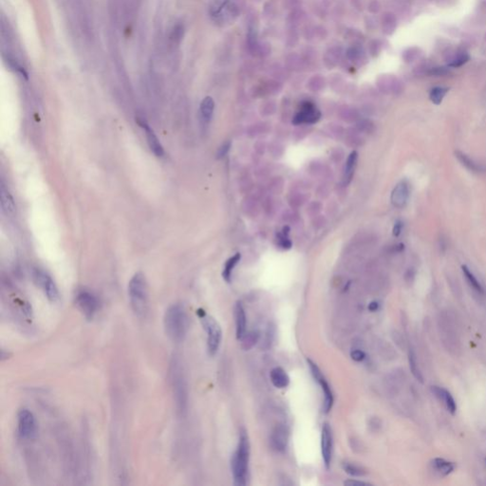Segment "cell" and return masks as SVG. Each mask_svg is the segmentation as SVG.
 I'll return each instance as SVG.
<instances>
[{"label":"cell","mask_w":486,"mask_h":486,"mask_svg":"<svg viewBox=\"0 0 486 486\" xmlns=\"http://www.w3.org/2000/svg\"><path fill=\"white\" fill-rule=\"evenodd\" d=\"M250 442L247 432L241 429L237 450L231 460V469L234 478V484L237 486H245L248 483L249 476Z\"/></svg>","instance_id":"1"},{"label":"cell","mask_w":486,"mask_h":486,"mask_svg":"<svg viewBox=\"0 0 486 486\" xmlns=\"http://www.w3.org/2000/svg\"><path fill=\"white\" fill-rule=\"evenodd\" d=\"M166 335L173 342H181L189 330V317L181 304H173L166 309L164 316Z\"/></svg>","instance_id":"2"},{"label":"cell","mask_w":486,"mask_h":486,"mask_svg":"<svg viewBox=\"0 0 486 486\" xmlns=\"http://www.w3.org/2000/svg\"><path fill=\"white\" fill-rule=\"evenodd\" d=\"M129 297L131 308L136 315L142 317L148 309V288L142 273H135L129 283Z\"/></svg>","instance_id":"3"},{"label":"cell","mask_w":486,"mask_h":486,"mask_svg":"<svg viewBox=\"0 0 486 486\" xmlns=\"http://www.w3.org/2000/svg\"><path fill=\"white\" fill-rule=\"evenodd\" d=\"M169 376L177 410L182 413L187 406V385L178 358H173L169 368Z\"/></svg>","instance_id":"4"},{"label":"cell","mask_w":486,"mask_h":486,"mask_svg":"<svg viewBox=\"0 0 486 486\" xmlns=\"http://www.w3.org/2000/svg\"><path fill=\"white\" fill-rule=\"evenodd\" d=\"M197 314L200 317L203 329L207 333V350L210 355H215L221 343L222 332L220 324L211 315L207 314L203 309H199Z\"/></svg>","instance_id":"5"},{"label":"cell","mask_w":486,"mask_h":486,"mask_svg":"<svg viewBox=\"0 0 486 486\" xmlns=\"http://www.w3.org/2000/svg\"><path fill=\"white\" fill-rule=\"evenodd\" d=\"M209 13L215 23L224 26L237 18L239 10L234 0H213L209 7Z\"/></svg>","instance_id":"6"},{"label":"cell","mask_w":486,"mask_h":486,"mask_svg":"<svg viewBox=\"0 0 486 486\" xmlns=\"http://www.w3.org/2000/svg\"><path fill=\"white\" fill-rule=\"evenodd\" d=\"M17 428L22 439L34 440L37 436V422L32 411L22 408L17 413Z\"/></svg>","instance_id":"7"},{"label":"cell","mask_w":486,"mask_h":486,"mask_svg":"<svg viewBox=\"0 0 486 486\" xmlns=\"http://www.w3.org/2000/svg\"><path fill=\"white\" fill-rule=\"evenodd\" d=\"M75 303L78 309L88 320L94 317L99 309L98 298L92 293L86 290H82L77 293L75 297Z\"/></svg>","instance_id":"8"},{"label":"cell","mask_w":486,"mask_h":486,"mask_svg":"<svg viewBox=\"0 0 486 486\" xmlns=\"http://www.w3.org/2000/svg\"><path fill=\"white\" fill-rule=\"evenodd\" d=\"M308 362L309 368L313 376L314 380L320 385L322 392L324 394V402H323V411L325 413H329L332 409L333 405V395H332V389L330 385L328 384L327 380L325 379L324 375L321 372L320 368L317 367V365L312 362L310 359L307 360Z\"/></svg>","instance_id":"9"},{"label":"cell","mask_w":486,"mask_h":486,"mask_svg":"<svg viewBox=\"0 0 486 486\" xmlns=\"http://www.w3.org/2000/svg\"><path fill=\"white\" fill-rule=\"evenodd\" d=\"M34 275L36 283L43 289L47 299L51 302H57L60 298L59 291L52 278L40 270H36Z\"/></svg>","instance_id":"10"},{"label":"cell","mask_w":486,"mask_h":486,"mask_svg":"<svg viewBox=\"0 0 486 486\" xmlns=\"http://www.w3.org/2000/svg\"><path fill=\"white\" fill-rule=\"evenodd\" d=\"M321 454L326 469L331 466L332 458V428L328 424H324L321 431Z\"/></svg>","instance_id":"11"},{"label":"cell","mask_w":486,"mask_h":486,"mask_svg":"<svg viewBox=\"0 0 486 486\" xmlns=\"http://www.w3.org/2000/svg\"><path fill=\"white\" fill-rule=\"evenodd\" d=\"M321 113L319 110L310 102H305L301 109L297 112V115L293 120L295 125L300 124H314L319 121Z\"/></svg>","instance_id":"12"},{"label":"cell","mask_w":486,"mask_h":486,"mask_svg":"<svg viewBox=\"0 0 486 486\" xmlns=\"http://www.w3.org/2000/svg\"><path fill=\"white\" fill-rule=\"evenodd\" d=\"M289 429L284 425H278L274 427L270 439L273 449L278 452L286 450L289 442Z\"/></svg>","instance_id":"13"},{"label":"cell","mask_w":486,"mask_h":486,"mask_svg":"<svg viewBox=\"0 0 486 486\" xmlns=\"http://www.w3.org/2000/svg\"><path fill=\"white\" fill-rule=\"evenodd\" d=\"M408 185L406 182L401 181L396 185V187L392 191V203L397 208H401L405 205L408 199Z\"/></svg>","instance_id":"14"},{"label":"cell","mask_w":486,"mask_h":486,"mask_svg":"<svg viewBox=\"0 0 486 486\" xmlns=\"http://www.w3.org/2000/svg\"><path fill=\"white\" fill-rule=\"evenodd\" d=\"M236 318V334L237 340H240L246 332V313L241 302H237L235 306Z\"/></svg>","instance_id":"15"},{"label":"cell","mask_w":486,"mask_h":486,"mask_svg":"<svg viewBox=\"0 0 486 486\" xmlns=\"http://www.w3.org/2000/svg\"><path fill=\"white\" fill-rule=\"evenodd\" d=\"M143 129H144V131H145V135H146V139H147V143L151 149V151L154 153L157 157H163L164 154H165V151H164V147L163 145L161 144V142L159 141V139L157 138V136L155 135L154 131H152L146 124L142 123L141 124Z\"/></svg>","instance_id":"16"},{"label":"cell","mask_w":486,"mask_h":486,"mask_svg":"<svg viewBox=\"0 0 486 486\" xmlns=\"http://www.w3.org/2000/svg\"><path fill=\"white\" fill-rule=\"evenodd\" d=\"M431 391L439 398L440 400H442L443 402V403L445 404L446 409L450 412L451 414H455V412L457 410V404H456V402L453 399L450 393L447 392L446 390L440 388V387H432Z\"/></svg>","instance_id":"17"},{"label":"cell","mask_w":486,"mask_h":486,"mask_svg":"<svg viewBox=\"0 0 486 486\" xmlns=\"http://www.w3.org/2000/svg\"><path fill=\"white\" fill-rule=\"evenodd\" d=\"M270 379L273 386L277 389H285L290 384V378L282 368H274L270 372Z\"/></svg>","instance_id":"18"},{"label":"cell","mask_w":486,"mask_h":486,"mask_svg":"<svg viewBox=\"0 0 486 486\" xmlns=\"http://www.w3.org/2000/svg\"><path fill=\"white\" fill-rule=\"evenodd\" d=\"M0 201H1V207L5 213L12 214L14 212L15 204L12 194L10 193L9 190L7 189V187L4 185L3 182H1L0 185Z\"/></svg>","instance_id":"19"},{"label":"cell","mask_w":486,"mask_h":486,"mask_svg":"<svg viewBox=\"0 0 486 486\" xmlns=\"http://www.w3.org/2000/svg\"><path fill=\"white\" fill-rule=\"evenodd\" d=\"M357 160H358V154L356 151L352 152L349 156L344 169L345 184H349L351 182L352 178L353 176V173H354Z\"/></svg>","instance_id":"20"},{"label":"cell","mask_w":486,"mask_h":486,"mask_svg":"<svg viewBox=\"0 0 486 486\" xmlns=\"http://www.w3.org/2000/svg\"><path fill=\"white\" fill-rule=\"evenodd\" d=\"M214 108H215V103H214L213 99L209 96L205 97L202 100L201 107H200L201 117H202V120L204 123L210 122V120L212 118V115H213Z\"/></svg>","instance_id":"21"},{"label":"cell","mask_w":486,"mask_h":486,"mask_svg":"<svg viewBox=\"0 0 486 486\" xmlns=\"http://www.w3.org/2000/svg\"><path fill=\"white\" fill-rule=\"evenodd\" d=\"M455 155H456L457 159L461 162V164L465 166L467 169H469L470 171L476 172V173H481V172L485 171V168L483 166L475 163L472 159H470L467 155L464 154L463 152L455 151Z\"/></svg>","instance_id":"22"},{"label":"cell","mask_w":486,"mask_h":486,"mask_svg":"<svg viewBox=\"0 0 486 486\" xmlns=\"http://www.w3.org/2000/svg\"><path fill=\"white\" fill-rule=\"evenodd\" d=\"M433 468L436 472H438L442 476H446L450 474L451 472L455 469V464L450 462H447L443 459H435L432 462Z\"/></svg>","instance_id":"23"},{"label":"cell","mask_w":486,"mask_h":486,"mask_svg":"<svg viewBox=\"0 0 486 486\" xmlns=\"http://www.w3.org/2000/svg\"><path fill=\"white\" fill-rule=\"evenodd\" d=\"M260 339V334L256 331H251L246 332L243 335V337L240 339L241 341V347L244 351H249L255 345L259 342Z\"/></svg>","instance_id":"24"},{"label":"cell","mask_w":486,"mask_h":486,"mask_svg":"<svg viewBox=\"0 0 486 486\" xmlns=\"http://www.w3.org/2000/svg\"><path fill=\"white\" fill-rule=\"evenodd\" d=\"M240 258H241L240 254L237 253L234 257L230 258L228 261H226L225 265H224V269H223V272H222V276H223V278L225 279L227 282H230L231 276H232V272H233L234 268L236 267L237 262L240 261Z\"/></svg>","instance_id":"25"},{"label":"cell","mask_w":486,"mask_h":486,"mask_svg":"<svg viewBox=\"0 0 486 486\" xmlns=\"http://www.w3.org/2000/svg\"><path fill=\"white\" fill-rule=\"evenodd\" d=\"M462 269H463V274H464L466 280L468 281V283L470 284V286L474 290H476L478 293L484 294V288H483V286L477 280V278L475 277L474 274L470 272V270L467 268V266L463 265Z\"/></svg>","instance_id":"26"},{"label":"cell","mask_w":486,"mask_h":486,"mask_svg":"<svg viewBox=\"0 0 486 486\" xmlns=\"http://www.w3.org/2000/svg\"><path fill=\"white\" fill-rule=\"evenodd\" d=\"M448 88H442V87H436L434 88L429 94V98L431 102L435 105H440L442 102V99L444 98L445 94L447 93Z\"/></svg>","instance_id":"27"},{"label":"cell","mask_w":486,"mask_h":486,"mask_svg":"<svg viewBox=\"0 0 486 486\" xmlns=\"http://www.w3.org/2000/svg\"><path fill=\"white\" fill-rule=\"evenodd\" d=\"M409 367H410V369H411V372L412 374L414 375L416 379L418 381H420L421 383H423L424 381V377H423V374L421 372V370L419 369V367L417 365V360H416V356L414 354V353L411 351L409 353Z\"/></svg>","instance_id":"28"},{"label":"cell","mask_w":486,"mask_h":486,"mask_svg":"<svg viewBox=\"0 0 486 486\" xmlns=\"http://www.w3.org/2000/svg\"><path fill=\"white\" fill-rule=\"evenodd\" d=\"M288 235H289V228L288 227H284L282 232L277 235L278 245L283 249H290L292 247V242L288 237Z\"/></svg>","instance_id":"29"},{"label":"cell","mask_w":486,"mask_h":486,"mask_svg":"<svg viewBox=\"0 0 486 486\" xmlns=\"http://www.w3.org/2000/svg\"><path fill=\"white\" fill-rule=\"evenodd\" d=\"M343 469L347 474L352 476V477H363L365 476V471L353 463H345L343 464Z\"/></svg>","instance_id":"30"},{"label":"cell","mask_w":486,"mask_h":486,"mask_svg":"<svg viewBox=\"0 0 486 486\" xmlns=\"http://www.w3.org/2000/svg\"><path fill=\"white\" fill-rule=\"evenodd\" d=\"M469 58H470V57H469V55H468V54H466V53H462V54L458 55L456 59H454L453 61H452V62H450V63L448 64V66L451 67V68H460V67H462L463 65H464V64H465V63H466V62L469 60Z\"/></svg>","instance_id":"31"},{"label":"cell","mask_w":486,"mask_h":486,"mask_svg":"<svg viewBox=\"0 0 486 486\" xmlns=\"http://www.w3.org/2000/svg\"><path fill=\"white\" fill-rule=\"evenodd\" d=\"M351 357H352V359H353V361H355V362H362V361L365 359L366 354H365V353H364L363 351H361V350H354V351H353V352L351 353Z\"/></svg>","instance_id":"32"},{"label":"cell","mask_w":486,"mask_h":486,"mask_svg":"<svg viewBox=\"0 0 486 486\" xmlns=\"http://www.w3.org/2000/svg\"><path fill=\"white\" fill-rule=\"evenodd\" d=\"M230 147H231V142H224V143H223V144H222V145H221V146L219 148L218 153H217V157H218L219 159L223 158V157H224V156L228 153V151L230 150Z\"/></svg>","instance_id":"33"},{"label":"cell","mask_w":486,"mask_h":486,"mask_svg":"<svg viewBox=\"0 0 486 486\" xmlns=\"http://www.w3.org/2000/svg\"><path fill=\"white\" fill-rule=\"evenodd\" d=\"M345 486H368V483H365V482H360V481H355V480H349V481H346L344 483Z\"/></svg>","instance_id":"34"},{"label":"cell","mask_w":486,"mask_h":486,"mask_svg":"<svg viewBox=\"0 0 486 486\" xmlns=\"http://www.w3.org/2000/svg\"><path fill=\"white\" fill-rule=\"evenodd\" d=\"M402 229H403V223L401 221H397L393 227V236L399 237L402 232Z\"/></svg>","instance_id":"35"},{"label":"cell","mask_w":486,"mask_h":486,"mask_svg":"<svg viewBox=\"0 0 486 486\" xmlns=\"http://www.w3.org/2000/svg\"><path fill=\"white\" fill-rule=\"evenodd\" d=\"M379 308V304L376 302V301H373L371 302L369 305H368V309L370 311H376L377 309Z\"/></svg>","instance_id":"36"}]
</instances>
